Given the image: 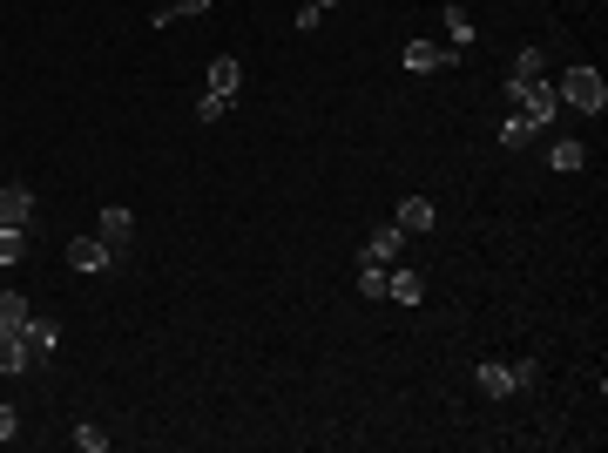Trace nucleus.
I'll return each mask as SVG.
<instances>
[{
  "label": "nucleus",
  "mask_w": 608,
  "mask_h": 453,
  "mask_svg": "<svg viewBox=\"0 0 608 453\" xmlns=\"http://www.w3.org/2000/svg\"><path fill=\"white\" fill-rule=\"evenodd\" d=\"M453 48H433V41H406V68H413V75H433V68H453Z\"/></svg>",
  "instance_id": "nucleus-9"
},
{
  "label": "nucleus",
  "mask_w": 608,
  "mask_h": 453,
  "mask_svg": "<svg viewBox=\"0 0 608 453\" xmlns=\"http://www.w3.org/2000/svg\"><path fill=\"white\" fill-rule=\"evenodd\" d=\"M21 345H28V366H41V359H55L61 325H41V318H28V325H21Z\"/></svg>",
  "instance_id": "nucleus-6"
},
{
  "label": "nucleus",
  "mask_w": 608,
  "mask_h": 453,
  "mask_svg": "<svg viewBox=\"0 0 608 453\" xmlns=\"http://www.w3.org/2000/svg\"><path fill=\"white\" fill-rule=\"evenodd\" d=\"M581 163H588V149H581L575 136H561V142H554V149H548V170H561V176H575Z\"/></svg>",
  "instance_id": "nucleus-12"
},
{
  "label": "nucleus",
  "mask_w": 608,
  "mask_h": 453,
  "mask_svg": "<svg viewBox=\"0 0 608 453\" xmlns=\"http://www.w3.org/2000/svg\"><path fill=\"white\" fill-rule=\"evenodd\" d=\"M14 372H28V345L21 332H0V379H14Z\"/></svg>",
  "instance_id": "nucleus-13"
},
{
  "label": "nucleus",
  "mask_w": 608,
  "mask_h": 453,
  "mask_svg": "<svg viewBox=\"0 0 608 453\" xmlns=\"http://www.w3.org/2000/svg\"><path fill=\"white\" fill-rule=\"evenodd\" d=\"M75 447H82V453H102V447H109V433H102V426H75Z\"/></svg>",
  "instance_id": "nucleus-23"
},
{
  "label": "nucleus",
  "mask_w": 608,
  "mask_h": 453,
  "mask_svg": "<svg viewBox=\"0 0 608 453\" xmlns=\"http://www.w3.org/2000/svg\"><path fill=\"white\" fill-rule=\"evenodd\" d=\"M534 136H541V129H534L527 115H514V122H500V149H527Z\"/></svg>",
  "instance_id": "nucleus-17"
},
{
  "label": "nucleus",
  "mask_w": 608,
  "mask_h": 453,
  "mask_svg": "<svg viewBox=\"0 0 608 453\" xmlns=\"http://www.w3.org/2000/svg\"><path fill=\"white\" fill-rule=\"evenodd\" d=\"M203 88H210V95H223V102H230V95H237V88H244V61H237V55H217V61H210V82H203Z\"/></svg>",
  "instance_id": "nucleus-8"
},
{
  "label": "nucleus",
  "mask_w": 608,
  "mask_h": 453,
  "mask_svg": "<svg viewBox=\"0 0 608 453\" xmlns=\"http://www.w3.org/2000/svg\"><path fill=\"white\" fill-rule=\"evenodd\" d=\"M109 264H115V251L102 237H75L68 244V271H109Z\"/></svg>",
  "instance_id": "nucleus-5"
},
{
  "label": "nucleus",
  "mask_w": 608,
  "mask_h": 453,
  "mask_svg": "<svg viewBox=\"0 0 608 453\" xmlns=\"http://www.w3.org/2000/svg\"><path fill=\"white\" fill-rule=\"evenodd\" d=\"M473 379H480V393H487V399H507V393H514V372H507V366H494V359L473 372Z\"/></svg>",
  "instance_id": "nucleus-14"
},
{
  "label": "nucleus",
  "mask_w": 608,
  "mask_h": 453,
  "mask_svg": "<svg viewBox=\"0 0 608 453\" xmlns=\"http://www.w3.org/2000/svg\"><path fill=\"white\" fill-rule=\"evenodd\" d=\"M406 251V230L399 224H379L372 237H365V251H359V264H392V257Z\"/></svg>",
  "instance_id": "nucleus-4"
},
{
  "label": "nucleus",
  "mask_w": 608,
  "mask_h": 453,
  "mask_svg": "<svg viewBox=\"0 0 608 453\" xmlns=\"http://www.w3.org/2000/svg\"><path fill=\"white\" fill-rule=\"evenodd\" d=\"M95 237H102L109 251H129V237H136V217H129L122 203H109V210H102V230H95Z\"/></svg>",
  "instance_id": "nucleus-7"
},
{
  "label": "nucleus",
  "mask_w": 608,
  "mask_h": 453,
  "mask_svg": "<svg viewBox=\"0 0 608 453\" xmlns=\"http://www.w3.org/2000/svg\"><path fill=\"white\" fill-rule=\"evenodd\" d=\"M534 75H541V48H521L514 68H507V82H534Z\"/></svg>",
  "instance_id": "nucleus-20"
},
{
  "label": "nucleus",
  "mask_w": 608,
  "mask_h": 453,
  "mask_svg": "<svg viewBox=\"0 0 608 453\" xmlns=\"http://www.w3.org/2000/svg\"><path fill=\"white\" fill-rule=\"evenodd\" d=\"M514 372V393H527V386H541V366H534V359H521V366H507Z\"/></svg>",
  "instance_id": "nucleus-24"
},
{
  "label": "nucleus",
  "mask_w": 608,
  "mask_h": 453,
  "mask_svg": "<svg viewBox=\"0 0 608 453\" xmlns=\"http://www.w3.org/2000/svg\"><path fill=\"white\" fill-rule=\"evenodd\" d=\"M392 224L406 230V237H426V230H433V197H406V203H399V217H392Z\"/></svg>",
  "instance_id": "nucleus-10"
},
{
  "label": "nucleus",
  "mask_w": 608,
  "mask_h": 453,
  "mask_svg": "<svg viewBox=\"0 0 608 453\" xmlns=\"http://www.w3.org/2000/svg\"><path fill=\"white\" fill-rule=\"evenodd\" d=\"M311 7H338V0H311Z\"/></svg>",
  "instance_id": "nucleus-26"
},
{
  "label": "nucleus",
  "mask_w": 608,
  "mask_h": 453,
  "mask_svg": "<svg viewBox=\"0 0 608 453\" xmlns=\"http://www.w3.org/2000/svg\"><path fill=\"white\" fill-rule=\"evenodd\" d=\"M223 109H230V102H223V95H210V88L196 95V122H223Z\"/></svg>",
  "instance_id": "nucleus-22"
},
{
  "label": "nucleus",
  "mask_w": 608,
  "mask_h": 453,
  "mask_svg": "<svg viewBox=\"0 0 608 453\" xmlns=\"http://www.w3.org/2000/svg\"><path fill=\"white\" fill-rule=\"evenodd\" d=\"M446 34H453V48H467L473 41V14L460 7V0H446Z\"/></svg>",
  "instance_id": "nucleus-16"
},
{
  "label": "nucleus",
  "mask_w": 608,
  "mask_h": 453,
  "mask_svg": "<svg viewBox=\"0 0 608 453\" xmlns=\"http://www.w3.org/2000/svg\"><path fill=\"white\" fill-rule=\"evenodd\" d=\"M386 298H399V305H419V298H426V278H419V271H386Z\"/></svg>",
  "instance_id": "nucleus-11"
},
{
  "label": "nucleus",
  "mask_w": 608,
  "mask_h": 453,
  "mask_svg": "<svg viewBox=\"0 0 608 453\" xmlns=\"http://www.w3.org/2000/svg\"><path fill=\"white\" fill-rule=\"evenodd\" d=\"M14 433H21V413H14V406H7V399H0V447H7V440H14Z\"/></svg>",
  "instance_id": "nucleus-25"
},
{
  "label": "nucleus",
  "mask_w": 608,
  "mask_h": 453,
  "mask_svg": "<svg viewBox=\"0 0 608 453\" xmlns=\"http://www.w3.org/2000/svg\"><path fill=\"white\" fill-rule=\"evenodd\" d=\"M507 102H521V115L534 129H548L554 115H561V95H554L548 75H534V82H507Z\"/></svg>",
  "instance_id": "nucleus-2"
},
{
  "label": "nucleus",
  "mask_w": 608,
  "mask_h": 453,
  "mask_svg": "<svg viewBox=\"0 0 608 453\" xmlns=\"http://www.w3.org/2000/svg\"><path fill=\"white\" fill-rule=\"evenodd\" d=\"M28 325V298L21 291H0V332H21Z\"/></svg>",
  "instance_id": "nucleus-15"
},
{
  "label": "nucleus",
  "mask_w": 608,
  "mask_h": 453,
  "mask_svg": "<svg viewBox=\"0 0 608 453\" xmlns=\"http://www.w3.org/2000/svg\"><path fill=\"white\" fill-rule=\"evenodd\" d=\"M359 291H365V298H386V264H365V271H359Z\"/></svg>",
  "instance_id": "nucleus-21"
},
{
  "label": "nucleus",
  "mask_w": 608,
  "mask_h": 453,
  "mask_svg": "<svg viewBox=\"0 0 608 453\" xmlns=\"http://www.w3.org/2000/svg\"><path fill=\"white\" fill-rule=\"evenodd\" d=\"M203 7H210V0H163V7H156V28H169V21H190V14H203Z\"/></svg>",
  "instance_id": "nucleus-18"
},
{
  "label": "nucleus",
  "mask_w": 608,
  "mask_h": 453,
  "mask_svg": "<svg viewBox=\"0 0 608 453\" xmlns=\"http://www.w3.org/2000/svg\"><path fill=\"white\" fill-rule=\"evenodd\" d=\"M21 257H28V230L0 224V264H21Z\"/></svg>",
  "instance_id": "nucleus-19"
},
{
  "label": "nucleus",
  "mask_w": 608,
  "mask_h": 453,
  "mask_svg": "<svg viewBox=\"0 0 608 453\" xmlns=\"http://www.w3.org/2000/svg\"><path fill=\"white\" fill-rule=\"evenodd\" d=\"M0 224H14V230L34 224V190L28 183H0Z\"/></svg>",
  "instance_id": "nucleus-3"
},
{
  "label": "nucleus",
  "mask_w": 608,
  "mask_h": 453,
  "mask_svg": "<svg viewBox=\"0 0 608 453\" xmlns=\"http://www.w3.org/2000/svg\"><path fill=\"white\" fill-rule=\"evenodd\" d=\"M554 95H561V109H581V115L608 109V82L595 75V68H568V75L554 82Z\"/></svg>",
  "instance_id": "nucleus-1"
}]
</instances>
